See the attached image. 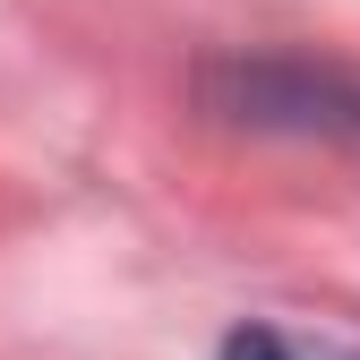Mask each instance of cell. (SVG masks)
Instances as JSON below:
<instances>
[{
    "label": "cell",
    "mask_w": 360,
    "mask_h": 360,
    "mask_svg": "<svg viewBox=\"0 0 360 360\" xmlns=\"http://www.w3.org/2000/svg\"><path fill=\"white\" fill-rule=\"evenodd\" d=\"M223 360H360V352L300 343V335H283V326H240V335H223Z\"/></svg>",
    "instance_id": "1"
}]
</instances>
